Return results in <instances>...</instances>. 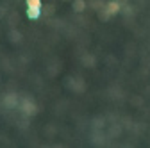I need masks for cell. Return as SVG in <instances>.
Segmentation results:
<instances>
[{"instance_id": "4", "label": "cell", "mask_w": 150, "mask_h": 148, "mask_svg": "<svg viewBox=\"0 0 150 148\" xmlns=\"http://www.w3.org/2000/svg\"><path fill=\"white\" fill-rule=\"evenodd\" d=\"M27 14H29V18L36 20V18H40V14H41V7H29Z\"/></svg>"}, {"instance_id": "5", "label": "cell", "mask_w": 150, "mask_h": 148, "mask_svg": "<svg viewBox=\"0 0 150 148\" xmlns=\"http://www.w3.org/2000/svg\"><path fill=\"white\" fill-rule=\"evenodd\" d=\"M84 7H86V4L82 2V0H75V2H73V9L77 11V13H82Z\"/></svg>"}, {"instance_id": "2", "label": "cell", "mask_w": 150, "mask_h": 148, "mask_svg": "<svg viewBox=\"0 0 150 148\" xmlns=\"http://www.w3.org/2000/svg\"><path fill=\"white\" fill-rule=\"evenodd\" d=\"M4 105H6L7 109H14V107L18 105V97H16V95H7V97H4Z\"/></svg>"}, {"instance_id": "1", "label": "cell", "mask_w": 150, "mask_h": 148, "mask_svg": "<svg viewBox=\"0 0 150 148\" xmlns=\"http://www.w3.org/2000/svg\"><path fill=\"white\" fill-rule=\"evenodd\" d=\"M22 111H23V114L25 116H32V114H36V104L30 100V98H25V100H22Z\"/></svg>"}, {"instance_id": "3", "label": "cell", "mask_w": 150, "mask_h": 148, "mask_svg": "<svg viewBox=\"0 0 150 148\" xmlns=\"http://www.w3.org/2000/svg\"><path fill=\"white\" fill-rule=\"evenodd\" d=\"M105 11H107L111 16H112V14H116V13L120 11V4H118V2H109L107 7H105Z\"/></svg>"}, {"instance_id": "6", "label": "cell", "mask_w": 150, "mask_h": 148, "mask_svg": "<svg viewBox=\"0 0 150 148\" xmlns=\"http://www.w3.org/2000/svg\"><path fill=\"white\" fill-rule=\"evenodd\" d=\"M27 7H41V0H27Z\"/></svg>"}]
</instances>
